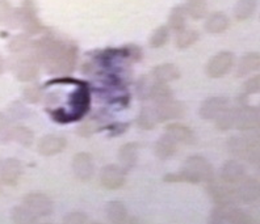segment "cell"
Segmentation results:
<instances>
[{
    "instance_id": "17",
    "label": "cell",
    "mask_w": 260,
    "mask_h": 224,
    "mask_svg": "<svg viewBox=\"0 0 260 224\" xmlns=\"http://www.w3.org/2000/svg\"><path fill=\"white\" fill-rule=\"evenodd\" d=\"M232 106L230 100L226 97H209L200 106V116L205 121H214L218 114Z\"/></svg>"
},
{
    "instance_id": "36",
    "label": "cell",
    "mask_w": 260,
    "mask_h": 224,
    "mask_svg": "<svg viewBox=\"0 0 260 224\" xmlns=\"http://www.w3.org/2000/svg\"><path fill=\"white\" fill-rule=\"evenodd\" d=\"M11 219L17 224H32L35 223V221H37L38 218L29 211L25 206L21 205L12 208V211H11Z\"/></svg>"
},
{
    "instance_id": "33",
    "label": "cell",
    "mask_w": 260,
    "mask_h": 224,
    "mask_svg": "<svg viewBox=\"0 0 260 224\" xmlns=\"http://www.w3.org/2000/svg\"><path fill=\"white\" fill-rule=\"evenodd\" d=\"M170 35H171V30L167 25H160L156 29H154V32L150 34L149 44L152 49L163 48L168 41H170Z\"/></svg>"
},
{
    "instance_id": "20",
    "label": "cell",
    "mask_w": 260,
    "mask_h": 224,
    "mask_svg": "<svg viewBox=\"0 0 260 224\" xmlns=\"http://www.w3.org/2000/svg\"><path fill=\"white\" fill-rule=\"evenodd\" d=\"M165 133L171 136L179 144H193L196 138L194 133L184 123L171 122L165 127Z\"/></svg>"
},
{
    "instance_id": "46",
    "label": "cell",
    "mask_w": 260,
    "mask_h": 224,
    "mask_svg": "<svg viewBox=\"0 0 260 224\" xmlns=\"http://www.w3.org/2000/svg\"><path fill=\"white\" fill-rule=\"evenodd\" d=\"M0 192H2V186H0Z\"/></svg>"
},
{
    "instance_id": "25",
    "label": "cell",
    "mask_w": 260,
    "mask_h": 224,
    "mask_svg": "<svg viewBox=\"0 0 260 224\" xmlns=\"http://www.w3.org/2000/svg\"><path fill=\"white\" fill-rule=\"evenodd\" d=\"M187 19L188 15L184 6H175L172 7L170 15H168L167 26L170 28V30L178 33L187 28Z\"/></svg>"
},
{
    "instance_id": "18",
    "label": "cell",
    "mask_w": 260,
    "mask_h": 224,
    "mask_svg": "<svg viewBox=\"0 0 260 224\" xmlns=\"http://www.w3.org/2000/svg\"><path fill=\"white\" fill-rule=\"evenodd\" d=\"M230 26V19L222 11H216V12L208 13L204 22V29L209 34L217 35L222 34Z\"/></svg>"
},
{
    "instance_id": "6",
    "label": "cell",
    "mask_w": 260,
    "mask_h": 224,
    "mask_svg": "<svg viewBox=\"0 0 260 224\" xmlns=\"http://www.w3.org/2000/svg\"><path fill=\"white\" fill-rule=\"evenodd\" d=\"M21 28L28 35H37L46 32V26L42 24L38 17V11L36 2L24 0L21 3Z\"/></svg>"
},
{
    "instance_id": "10",
    "label": "cell",
    "mask_w": 260,
    "mask_h": 224,
    "mask_svg": "<svg viewBox=\"0 0 260 224\" xmlns=\"http://www.w3.org/2000/svg\"><path fill=\"white\" fill-rule=\"evenodd\" d=\"M99 180L102 186L107 190H118L125 185L126 171L121 165L108 164L102 168Z\"/></svg>"
},
{
    "instance_id": "5",
    "label": "cell",
    "mask_w": 260,
    "mask_h": 224,
    "mask_svg": "<svg viewBox=\"0 0 260 224\" xmlns=\"http://www.w3.org/2000/svg\"><path fill=\"white\" fill-rule=\"evenodd\" d=\"M206 192L216 205H239L235 193V185L225 182L221 178L216 180L214 177L212 181L206 183Z\"/></svg>"
},
{
    "instance_id": "23",
    "label": "cell",
    "mask_w": 260,
    "mask_h": 224,
    "mask_svg": "<svg viewBox=\"0 0 260 224\" xmlns=\"http://www.w3.org/2000/svg\"><path fill=\"white\" fill-rule=\"evenodd\" d=\"M259 57H260L259 53H255V51L243 54L238 62L237 71H235L237 78H246V76L250 75V73L255 72V71L259 68V64H260Z\"/></svg>"
},
{
    "instance_id": "21",
    "label": "cell",
    "mask_w": 260,
    "mask_h": 224,
    "mask_svg": "<svg viewBox=\"0 0 260 224\" xmlns=\"http://www.w3.org/2000/svg\"><path fill=\"white\" fill-rule=\"evenodd\" d=\"M140 148L141 145L137 142H129L121 145L120 150H118V161H120L121 167L124 168L126 172L137 165Z\"/></svg>"
},
{
    "instance_id": "24",
    "label": "cell",
    "mask_w": 260,
    "mask_h": 224,
    "mask_svg": "<svg viewBox=\"0 0 260 224\" xmlns=\"http://www.w3.org/2000/svg\"><path fill=\"white\" fill-rule=\"evenodd\" d=\"M180 69L172 63H163L154 67L151 72V78L159 83L175 82L180 78Z\"/></svg>"
},
{
    "instance_id": "28",
    "label": "cell",
    "mask_w": 260,
    "mask_h": 224,
    "mask_svg": "<svg viewBox=\"0 0 260 224\" xmlns=\"http://www.w3.org/2000/svg\"><path fill=\"white\" fill-rule=\"evenodd\" d=\"M184 8L187 11L188 17L194 21H200L205 19L208 15V3L206 0H185Z\"/></svg>"
},
{
    "instance_id": "3",
    "label": "cell",
    "mask_w": 260,
    "mask_h": 224,
    "mask_svg": "<svg viewBox=\"0 0 260 224\" xmlns=\"http://www.w3.org/2000/svg\"><path fill=\"white\" fill-rule=\"evenodd\" d=\"M228 150L234 158L241 161H259V138L255 134H242L229 138Z\"/></svg>"
},
{
    "instance_id": "32",
    "label": "cell",
    "mask_w": 260,
    "mask_h": 224,
    "mask_svg": "<svg viewBox=\"0 0 260 224\" xmlns=\"http://www.w3.org/2000/svg\"><path fill=\"white\" fill-rule=\"evenodd\" d=\"M150 98L154 101V104L170 100V98H172L171 88L167 86V83H159L152 79V84L149 93V100Z\"/></svg>"
},
{
    "instance_id": "39",
    "label": "cell",
    "mask_w": 260,
    "mask_h": 224,
    "mask_svg": "<svg viewBox=\"0 0 260 224\" xmlns=\"http://www.w3.org/2000/svg\"><path fill=\"white\" fill-rule=\"evenodd\" d=\"M260 76L259 75H255V76H251L248 78L246 82L243 83V92L246 95H257L260 91Z\"/></svg>"
},
{
    "instance_id": "13",
    "label": "cell",
    "mask_w": 260,
    "mask_h": 224,
    "mask_svg": "<svg viewBox=\"0 0 260 224\" xmlns=\"http://www.w3.org/2000/svg\"><path fill=\"white\" fill-rule=\"evenodd\" d=\"M235 193L239 203L244 205H251V203L257 202L259 199V181L254 177L246 176L243 180L235 183Z\"/></svg>"
},
{
    "instance_id": "40",
    "label": "cell",
    "mask_w": 260,
    "mask_h": 224,
    "mask_svg": "<svg viewBox=\"0 0 260 224\" xmlns=\"http://www.w3.org/2000/svg\"><path fill=\"white\" fill-rule=\"evenodd\" d=\"M152 79H150L149 76H142L138 82V88H137V92H138V96H140L141 100H149V93L150 88H151Z\"/></svg>"
},
{
    "instance_id": "37",
    "label": "cell",
    "mask_w": 260,
    "mask_h": 224,
    "mask_svg": "<svg viewBox=\"0 0 260 224\" xmlns=\"http://www.w3.org/2000/svg\"><path fill=\"white\" fill-rule=\"evenodd\" d=\"M44 98V89L41 86L30 84L22 89V100L28 104H38Z\"/></svg>"
},
{
    "instance_id": "44",
    "label": "cell",
    "mask_w": 260,
    "mask_h": 224,
    "mask_svg": "<svg viewBox=\"0 0 260 224\" xmlns=\"http://www.w3.org/2000/svg\"><path fill=\"white\" fill-rule=\"evenodd\" d=\"M87 220H88V218L83 212H70L63 218V221L70 224H83Z\"/></svg>"
},
{
    "instance_id": "45",
    "label": "cell",
    "mask_w": 260,
    "mask_h": 224,
    "mask_svg": "<svg viewBox=\"0 0 260 224\" xmlns=\"http://www.w3.org/2000/svg\"><path fill=\"white\" fill-rule=\"evenodd\" d=\"M4 69H6V62H4L3 57L0 55V75L4 72Z\"/></svg>"
},
{
    "instance_id": "42",
    "label": "cell",
    "mask_w": 260,
    "mask_h": 224,
    "mask_svg": "<svg viewBox=\"0 0 260 224\" xmlns=\"http://www.w3.org/2000/svg\"><path fill=\"white\" fill-rule=\"evenodd\" d=\"M11 122L6 114L0 111V140L2 142H10V130Z\"/></svg>"
},
{
    "instance_id": "35",
    "label": "cell",
    "mask_w": 260,
    "mask_h": 224,
    "mask_svg": "<svg viewBox=\"0 0 260 224\" xmlns=\"http://www.w3.org/2000/svg\"><path fill=\"white\" fill-rule=\"evenodd\" d=\"M234 120H235V107L229 106L228 109L218 114V117L214 120V125L219 131H228L234 127Z\"/></svg>"
},
{
    "instance_id": "29",
    "label": "cell",
    "mask_w": 260,
    "mask_h": 224,
    "mask_svg": "<svg viewBox=\"0 0 260 224\" xmlns=\"http://www.w3.org/2000/svg\"><path fill=\"white\" fill-rule=\"evenodd\" d=\"M10 140H15L24 147H30L35 142V134L26 126L11 127Z\"/></svg>"
},
{
    "instance_id": "1",
    "label": "cell",
    "mask_w": 260,
    "mask_h": 224,
    "mask_svg": "<svg viewBox=\"0 0 260 224\" xmlns=\"http://www.w3.org/2000/svg\"><path fill=\"white\" fill-rule=\"evenodd\" d=\"M29 58L42 64L48 73H70L76 66L78 46L73 42L57 40L51 34L44 35L38 41L30 42Z\"/></svg>"
},
{
    "instance_id": "8",
    "label": "cell",
    "mask_w": 260,
    "mask_h": 224,
    "mask_svg": "<svg viewBox=\"0 0 260 224\" xmlns=\"http://www.w3.org/2000/svg\"><path fill=\"white\" fill-rule=\"evenodd\" d=\"M234 64V53H232V51H219L208 60L205 67L206 75L212 78V79H221V78H223L232 71Z\"/></svg>"
},
{
    "instance_id": "38",
    "label": "cell",
    "mask_w": 260,
    "mask_h": 224,
    "mask_svg": "<svg viewBox=\"0 0 260 224\" xmlns=\"http://www.w3.org/2000/svg\"><path fill=\"white\" fill-rule=\"evenodd\" d=\"M103 127V123L102 120H99V118L93 117V118H89V120L84 121V122L78 127L76 130V134L83 138H87V136H91L93 135L95 133H98L99 130Z\"/></svg>"
},
{
    "instance_id": "11",
    "label": "cell",
    "mask_w": 260,
    "mask_h": 224,
    "mask_svg": "<svg viewBox=\"0 0 260 224\" xmlns=\"http://www.w3.org/2000/svg\"><path fill=\"white\" fill-rule=\"evenodd\" d=\"M154 107H155L158 123L170 122V121L183 118L185 111H187L184 102L178 101L174 97L170 98V100H166L163 102H158V104L154 105Z\"/></svg>"
},
{
    "instance_id": "27",
    "label": "cell",
    "mask_w": 260,
    "mask_h": 224,
    "mask_svg": "<svg viewBox=\"0 0 260 224\" xmlns=\"http://www.w3.org/2000/svg\"><path fill=\"white\" fill-rule=\"evenodd\" d=\"M107 219L112 223H125L127 220V210L120 201H111L105 206Z\"/></svg>"
},
{
    "instance_id": "14",
    "label": "cell",
    "mask_w": 260,
    "mask_h": 224,
    "mask_svg": "<svg viewBox=\"0 0 260 224\" xmlns=\"http://www.w3.org/2000/svg\"><path fill=\"white\" fill-rule=\"evenodd\" d=\"M24 173L21 161L15 158L4 159L0 161V182L8 186H15Z\"/></svg>"
},
{
    "instance_id": "31",
    "label": "cell",
    "mask_w": 260,
    "mask_h": 224,
    "mask_svg": "<svg viewBox=\"0 0 260 224\" xmlns=\"http://www.w3.org/2000/svg\"><path fill=\"white\" fill-rule=\"evenodd\" d=\"M137 125L142 130H152L158 125L154 106H143L137 117Z\"/></svg>"
},
{
    "instance_id": "34",
    "label": "cell",
    "mask_w": 260,
    "mask_h": 224,
    "mask_svg": "<svg viewBox=\"0 0 260 224\" xmlns=\"http://www.w3.org/2000/svg\"><path fill=\"white\" fill-rule=\"evenodd\" d=\"M30 42H32L30 35H28L26 33H20V34L13 35L11 38L7 48L12 54H20L28 50L29 46H30Z\"/></svg>"
},
{
    "instance_id": "16",
    "label": "cell",
    "mask_w": 260,
    "mask_h": 224,
    "mask_svg": "<svg viewBox=\"0 0 260 224\" xmlns=\"http://www.w3.org/2000/svg\"><path fill=\"white\" fill-rule=\"evenodd\" d=\"M12 71L15 73V78L22 83L35 82L38 78V75H40L38 63L33 59H30L29 57L17 60L16 63L13 64Z\"/></svg>"
},
{
    "instance_id": "7",
    "label": "cell",
    "mask_w": 260,
    "mask_h": 224,
    "mask_svg": "<svg viewBox=\"0 0 260 224\" xmlns=\"http://www.w3.org/2000/svg\"><path fill=\"white\" fill-rule=\"evenodd\" d=\"M260 113L259 107L242 104L235 107L234 127L242 133H250L259 129Z\"/></svg>"
},
{
    "instance_id": "22",
    "label": "cell",
    "mask_w": 260,
    "mask_h": 224,
    "mask_svg": "<svg viewBox=\"0 0 260 224\" xmlns=\"http://www.w3.org/2000/svg\"><path fill=\"white\" fill-rule=\"evenodd\" d=\"M178 147L179 143L165 133L156 140L154 152H155L156 158L160 159V160H168V159H171L176 154Z\"/></svg>"
},
{
    "instance_id": "12",
    "label": "cell",
    "mask_w": 260,
    "mask_h": 224,
    "mask_svg": "<svg viewBox=\"0 0 260 224\" xmlns=\"http://www.w3.org/2000/svg\"><path fill=\"white\" fill-rule=\"evenodd\" d=\"M73 171L75 177L82 182H88L96 172L92 156L88 152H78L73 159Z\"/></svg>"
},
{
    "instance_id": "30",
    "label": "cell",
    "mask_w": 260,
    "mask_h": 224,
    "mask_svg": "<svg viewBox=\"0 0 260 224\" xmlns=\"http://www.w3.org/2000/svg\"><path fill=\"white\" fill-rule=\"evenodd\" d=\"M200 38V33L197 32L196 29H187L184 28L183 30L176 33L175 37V46L180 50L190 48L192 45L196 44Z\"/></svg>"
},
{
    "instance_id": "9",
    "label": "cell",
    "mask_w": 260,
    "mask_h": 224,
    "mask_svg": "<svg viewBox=\"0 0 260 224\" xmlns=\"http://www.w3.org/2000/svg\"><path fill=\"white\" fill-rule=\"evenodd\" d=\"M22 205L37 218H45L51 215L54 210L53 201L42 193H29L22 198Z\"/></svg>"
},
{
    "instance_id": "26",
    "label": "cell",
    "mask_w": 260,
    "mask_h": 224,
    "mask_svg": "<svg viewBox=\"0 0 260 224\" xmlns=\"http://www.w3.org/2000/svg\"><path fill=\"white\" fill-rule=\"evenodd\" d=\"M257 0H238L234 7V17L237 21H246L254 16L257 10Z\"/></svg>"
},
{
    "instance_id": "15",
    "label": "cell",
    "mask_w": 260,
    "mask_h": 224,
    "mask_svg": "<svg viewBox=\"0 0 260 224\" xmlns=\"http://www.w3.org/2000/svg\"><path fill=\"white\" fill-rule=\"evenodd\" d=\"M67 147V140L60 135L49 134L42 136L37 143V152L41 156H54L63 152Z\"/></svg>"
},
{
    "instance_id": "4",
    "label": "cell",
    "mask_w": 260,
    "mask_h": 224,
    "mask_svg": "<svg viewBox=\"0 0 260 224\" xmlns=\"http://www.w3.org/2000/svg\"><path fill=\"white\" fill-rule=\"evenodd\" d=\"M212 223H232V224H254V218L244 212L235 205H217L212 210L210 219Z\"/></svg>"
},
{
    "instance_id": "19",
    "label": "cell",
    "mask_w": 260,
    "mask_h": 224,
    "mask_svg": "<svg viewBox=\"0 0 260 224\" xmlns=\"http://www.w3.org/2000/svg\"><path fill=\"white\" fill-rule=\"evenodd\" d=\"M246 176V167L239 160H229L221 167V180L228 183L235 185Z\"/></svg>"
},
{
    "instance_id": "41",
    "label": "cell",
    "mask_w": 260,
    "mask_h": 224,
    "mask_svg": "<svg viewBox=\"0 0 260 224\" xmlns=\"http://www.w3.org/2000/svg\"><path fill=\"white\" fill-rule=\"evenodd\" d=\"M6 26L10 29H20L21 28V8H12L10 16L7 19Z\"/></svg>"
},
{
    "instance_id": "2",
    "label": "cell",
    "mask_w": 260,
    "mask_h": 224,
    "mask_svg": "<svg viewBox=\"0 0 260 224\" xmlns=\"http://www.w3.org/2000/svg\"><path fill=\"white\" fill-rule=\"evenodd\" d=\"M214 178V168L209 160L201 155H193L185 159L179 173H170L165 176V182L168 183H208Z\"/></svg>"
},
{
    "instance_id": "43",
    "label": "cell",
    "mask_w": 260,
    "mask_h": 224,
    "mask_svg": "<svg viewBox=\"0 0 260 224\" xmlns=\"http://www.w3.org/2000/svg\"><path fill=\"white\" fill-rule=\"evenodd\" d=\"M12 8L13 7L8 0H0V26L6 25L7 19L10 16Z\"/></svg>"
}]
</instances>
